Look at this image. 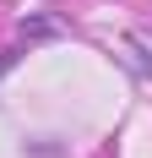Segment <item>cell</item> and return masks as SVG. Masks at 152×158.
Segmentation results:
<instances>
[{"label":"cell","instance_id":"1","mask_svg":"<svg viewBox=\"0 0 152 158\" xmlns=\"http://www.w3.org/2000/svg\"><path fill=\"white\" fill-rule=\"evenodd\" d=\"M120 49H125L120 60H125V65H130V71H136V77H141V82H152V49H147V44H141V38H125V44H120Z\"/></svg>","mask_w":152,"mask_h":158},{"label":"cell","instance_id":"2","mask_svg":"<svg viewBox=\"0 0 152 158\" xmlns=\"http://www.w3.org/2000/svg\"><path fill=\"white\" fill-rule=\"evenodd\" d=\"M22 38H60V22H54V16H27V22H22Z\"/></svg>","mask_w":152,"mask_h":158}]
</instances>
